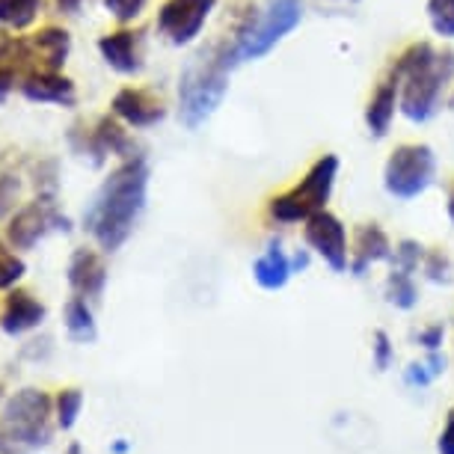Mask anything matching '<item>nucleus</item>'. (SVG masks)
<instances>
[{"mask_svg":"<svg viewBox=\"0 0 454 454\" xmlns=\"http://www.w3.org/2000/svg\"><path fill=\"white\" fill-rule=\"evenodd\" d=\"M54 401L42 389H21L10 398V404L0 419V451L21 454L42 449L51 442L54 427H51Z\"/></svg>","mask_w":454,"mask_h":454,"instance_id":"obj_5","label":"nucleus"},{"mask_svg":"<svg viewBox=\"0 0 454 454\" xmlns=\"http://www.w3.org/2000/svg\"><path fill=\"white\" fill-rule=\"evenodd\" d=\"M300 21H303V0H270L268 10H262L255 27L238 48V59L247 63V59H262L270 54Z\"/></svg>","mask_w":454,"mask_h":454,"instance_id":"obj_7","label":"nucleus"},{"mask_svg":"<svg viewBox=\"0 0 454 454\" xmlns=\"http://www.w3.org/2000/svg\"><path fill=\"white\" fill-rule=\"evenodd\" d=\"M45 321V303L33 297V291L27 288H15L10 291L4 303V312H0V330L6 336H21V333L36 330L39 324Z\"/></svg>","mask_w":454,"mask_h":454,"instance_id":"obj_19","label":"nucleus"},{"mask_svg":"<svg viewBox=\"0 0 454 454\" xmlns=\"http://www.w3.org/2000/svg\"><path fill=\"white\" fill-rule=\"evenodd\" d=\"M372 341H374V345H372L374 368H377V372H387V368L395 363V345H392V339H389L387 330H377Z\"/></svg>","mask_w":454,"mask_h":454,"instance_id":"obj_30","label":"nucleus"},{"mask_svg":"<svg viewBox=\"0 0 454 454\" xmlns=\"http://www.w3.org/2000/svg\"><path fill=\"white\" fill-rule=\"evenodd\" d=\"M101 59L116 74H137L143 68V33L131 27H119L98 39Z\"/></svg>","mask_w":454,"mask_h":454,"instance_id":"obj_13","label":"nucleus"},{"mask_svg":"<svg viewBox=\"0 0 454 454\" xmlns=\"http://www.w3.org/2000/svg\"><path fill=\"white\" fill-rule=\"evenodd\" d=\"M449 105H451V110H454V92H451V98H449Z\"/></svg>","mask_w":454,"mask_h":454,"instance_id":"obj_42","label":"nucleus"},{"mask_svg":"<svg viewBox=\"0 0 454 454\" xmlns=\"http://www.w3.org/2000/svg\"><path fill=\"white\" fill-rule=\"evenodd\" d=\"M30 72H39L30 39H0V105L10 98L15 87H21Z\"/></svg>","mask_w":454,"mask_h":454,"instance_id":"obj_14","label":"nucleus"},{"mask_svg":"<svg viewBox=\"0 0 454 454\" xmlns=\"http://www.w3.org/2000/svg\"><path fill=\"white\" fill-rule=\"evenodd\" d=\"M42 12V0H0V24L10 30H27Z\"/></svg>","mask_w":454,"mask_h":454,"instance_id":"obj_24","label":"nucleus"},{"mask_svg":"<svg viewBox=\"0 0 454 454\" xmlns=\"http://www.w3.org/2000/svg\"><path fill=\"white\" fill-rule=\"evenodd\" d=\"M68 286L78 297H87V300H98L105 294V286H107V264L105 259L96 253V250H81L72 253L68 259Z\"/></svg>","mask_w":454,"mask_h":454,"instance_id":"obj_16","label":"nucleus"},{"mask_svg":"<svg viewBox=\"0 0 454 454\" xmlns=\"http://www.w3.org/2000/svg\"><path fill=\"white\" fill-rule=\"evenodd\" d=\"M431 30L440 39H454V0H427L425 4Z\"/></svg>","mask_w":454,"mask_h":454,"instance_id":"obj_27","label":"nucleus"},{"mask_svg":"<svg viewBox=\"0 0 454 454\" xmlns=\"http://www.w3.org/2000/svg\"><path fill=\"white\" fill-rule=\"evenodd\" d=\"M63 321H66V333L72 341L78 345H92L98 336L96 330V318H92V309L87 303V297H78L74 294L72 300L66 303V312H63Z\"/></svg>","mask_w":454,"mask_h":454,"instance_id":"obj_22","label":"nucleus"},{"mask_svg":"<svg viewBox=\"0 0 454 454\" xmlns=\"http://www.w3.org/2000/svg\"><path fill=\"white\" fill-rule=\"evenodd\" d=\"M128 449H131V442H128V440H116L114 445H110V454H128Z\"/></svg>","mask_w":454,"mask_h":454,"instance_id":"obj_39","label":"nucleus"},{"mask_svg":"<svg viewBox=\"0 0 454 454\" xmlns=\"http://www.w3.org/2000/svg\"><path fill=\"white\" fill-rule=\"evenodd\" d=\"M339 158L336 155H321L312 160V167L306 169L303 178L297 184H291L288 191L273 193L268 200V220L279 223V226H294V223H306L312 214L327 208L333 187L339 178Z\"/></svg>","mask_w":454,"mask_h":454,"instance_id":"obj_4","label":"nucleus"},{"mask_svg":"<svg viewBox=\"0 0 454 454\" xmlns=\"http://www.w3.org/2000/svg\"><path fill=\"white\" fill-rule=\"evenodd\" d=\"M436 451L440 454H454V407L449 413V422H445L440 440H436Z\"/></svg>","mask_w":454,"mask_h":454,"instance_id":"obj_35","label":"nucleus"},{"mask_svg":"<svg viewBox=\"0 0 454 454\" xmlns=\"http://www.w3.org/2000/svg\"><path fill=\"white\" fill-rule=\"evenodd\" d=\"M24 273H27V264H24L21 255H15L10 247L0 241V291L12 288Z\"/></svg>","mask_w":454,"mask_h":454,"instance_id":"obj_28","label":"nucleus"},{"mask_svg":"<svg viewBox=\"0 0 454 454\" xmlns=\"http://www.w3.org/2000/svg\"><path fill=\"white\" fill-rule=\"evenodd\" d=\"M110 114H114L119 122H125L128 128H152V125L164 122L167 105H164V98L155 96L152 90L125 87L110 101Z\"/></svg>","mask_w":454,"mask_h":454,"instance_id":"obj_12","label":"nucleus"},{"mask_svg":"<svg viewBox=\"0 0 454 454\" xmlns=\"http://www.w3.org/2000/svg\"><path fill=\"white\" fill-rule=\"evenodd\" d=\"M436 178V155L427 143H401L383 167V187L392 200L410 202L422 196Z\"/></svg>","mask_w":454,"mask_h":454,"instance_id":"obj_6","label":"nucleus"},{"mask_svg":"<svg viewBox=\"0 0 454 454\" xmlns=\"http://www.w3.org/2000/svg\"><path fill=\"white\" fill-rule=\"evenodd\" d=\"M303 241L315 255H321V259L330 264V270L345 273L350 268L348 229L333 211L324 208L303 223Z\"/></svg>","mask_w":454,"mask_h":454,"instance_id":"obj_10","label":"nucleus"},{"mask_svg":"<svg viewBox=\"0 0 454 454\" xmlns=\"http://www.w3.org/2000/svg\"><path fill=\"white\" fill-rule=\"evenodd\" d=\"M83 4H87V0H57V6H59V10L68 12V15H78Z\"/></svg>","mask_w":454,"mask_h":454,"instance_id":"obj_37","label":"nucleus"},{"mask_svg":"<svg viewBox=\"0 0 454 454\" xmlns=\"http://www.w3.org/2000/svg\"><path fill=\"white\" fill-rule=\"evenodd\" d=\"M21 182L10 173H0V220L10 217V211L19 205Z\"/></svg>","mask_w":454,"mask_h":454,"instance_id":"obj_32","label":"nucleus"},{"mask_svg":"<svg viewBox=\"0 0 454 454\" xmlns=\"http://www.w3.org/2000/svg\"><path fill=\"white\" fill-rule=\"evenodd\" d=\"M425 365H427V372L434 374V380H436V377H440V374H445V356L440 354V350H427Z\"/></svg>","mask_w":454,"mask_h":454,"instance_id":"obj_36","label":"nucleus"},{"mask_svg":"<svg viewBox=\"0 0 454 454\" xmlns=\"http://www.w3.org/2000/svg\"><path fill=\"white\" fill-rule=\"evenodd\" d=\"M72 143H74V149H78L81 155H92L96 167L105 164L107 155H114V158L137 155L131 137H128L125 128L119 125L116 116H101L96 122V128H87V131H78V128H74Z\"/></svg>","mask_w":454,"mask_h":454,"instance_id":"obj_11","label":"nucleus"},{"mask_svg":"<svg viewBox=\"0 0 454 454\" xmlns=\"http://www.w3.org/2000/svg\"><path fill=\"white\" fill-rule=\"evenodd\" d=\"M422 273L434 282V286H449V282L454 279L451 255L445 253L442 247H434V250H427L425 259H422Z\"/></svg>","mask_w":454,"mask_h":454,"instance_id":"obj_26","label":"nucleus"},{"mask_svg":"<svg viewBox=\"0 0 454 454\" xmlns=\"http://www.w3.org/2000/svg\"><path fill=\"white\" fill-rule=\"evenodd\" d=\"M398 107H401V87H398V81L392 78V74H387V78L377 83L374 92L365 101L363 122L368 128V134H372V137H387L392 122H395Z\"/></svg>","mask_w":454,"mask_h":454,"instance_id":"obj_18","label":"nucleus"},{"mask_svg":"<svg viewBox=\"0 0 454 454\" xmlns=\"http://www.w3.org/2000/svg\"><path fill=\"white\" fill-rule=\"evenodd\" d=\"M54 407H57V425L63 427V431H72L81 416V410H83V392L78 387L59 389Z\"/></svg>","mask_w":454,"mask_h":454,"instance_id":"obj_25","label":"nucleus"},{"mask_svg":"<svg viewBox=\"0 0 454 454\" xmlns=\"http://www.w3.org/2000/svg\"><path fill=\"white\" fill-rule=\"evenodd\" d=\"M66 454H83L81 442H72V445H68V449H66Z\"/></svg>","mask_w":454,"mask_h":454,"instance_id":"obj_40","label":"nucleus"},{"mask_svg":"<svg viewBox=\"0 0 454 454\" xmlns=\"http://www.w3.org/2000/svg\"><path fill=\"white\" fill-rule=\"evenodd\" d=\"M291 268H294V273L309 268V253L303 250V253H294V255H291Z\"/></svg>","mask_w":454,"mask_h":454,"instance_id":"obj_38","label":"nucleus"},{"mask_svg":"<svg viewBox=\"0 0 454 454\" xmlns=\"http://www.w3.org/2000/svg\"><path fill=\"white\" fill-rule=\"evenodd\" d=\"M291 273H294V268H291V255L282 250L279 241H270L268 250L253 262V279L259 282V288H264V291L286 288Z\"/></svg>","mask_w":454,"mask_h":454,"instance_id":"obj_21","label":"nucleus"},{"mask_svg":"<svg viewBox=\"0 0 454 454\" xmlns=\"http://www.w3.org/2000/svg\"><path fill=\"white\" fill-rule=\"evenodd\" d=\"M149 0H105V10L114 15L119 24H131L143 15Z\"/></svg>","mask_w":454,"mask_h":454,"instance_id":"obj_31","label":"nucleus"},{"mask_svg":"<svg viewBox=\"0 0 454 454\" xmlns=\"http://www.w3.org/2000/svg\"><path fill=\"white\" fill-rule=\"evenodd\" d=\"M217 0H164L158 10V33L169 45L182 48L196 42Z\"/></svg>","mask_w":454,"mask_h":454,"instance_id":"obj_9","label":"nucleus"},{"mask_svg":"<svg viewBox=\"0 0 454 454\" xmlns=\"http://www.w3.org/2000/svg\"><path fill=\"white\" fill-rule=\"evenodd\" d=\"M404 380L410 383V387H419V389H425L427 383L434 380V374L427 372V365L425 363H413L407 368V374H404Z\"/></svg>","mask_w":454,"mask_h":454,"instance_id":"obj_34","label":"nucleus"},{"mask_svg":"<svg viewBox=\"0 0 454 454\" xmlns=\"http://www.w3.org/2000/svg\"><path fill=\"white\" fill-rule=\"evenodd\" d=\"M0 395H4V383H0Z\"/></svg>","mask_w":454,"mask_h":454,"instance_id":"obj_43","label":"nucleus"},{"mask_svg":"<svg viewBox=\"0 0 454 454\" xmlns=\"http://www.w3.org/2000/svg\"><path fill=\"white\" fill-rule=\"evenodd\" d=\"M387 300L395 306V309H404V312L413 309L419 303V288H416L413 273L392 268V273L387 277Z\"/></svg>","mask_w":454,"mask_h":454,"instance_id":"obj_23","label":"nucleus"},{"mask_svg":"<svg viewBox=\"0 0 454 454\" xmlns=\"http://www.w3.org/2000/svg\"><path fill=\"white\" fill-rule=\"evenodd\" d=\"M419 345H422L425 350H440L442 348V339H445V327L442 324H431V327L419 330Z\"/></svg>","mask_w":454,"mask_h":454,"instance_id":"obj_33","label":"nucleus"},{"mask_svg":"<svg viewBox=\"0 0 454 454\" xmlns=\"http://www.w3.org/2000/svg\"><path fill=\"white\" fill-rule=\"evenodd\" d=\"M145 196H149V160L143 155L122 158V164L105 178L87 211V229L101 250H122L145 211Z\"/></svg>","mask_w":454,"mask_h":454,"instance_id":"obj_1","label":"nucleus"},{"mask_svg":"<svg viewBox=\"0 0 454 454\" xmlns=\"http://www.w3.org/2000/svg\"><path fill=\"white\" fill-rule=\"evenodd\" d=\"M425 247L413 241V238H404V241L395 244V253H392V262H395V268L407 270V273H416L422 268V259H425Z\"/></svg>","mask_w":454,"mask_h":454,"instance_id":"obj_29","label":"nucleus"},{"mask_svg":"<svg viewBox=\"0 0 454 454\" xmlns=\"http://www.w3.org/2000/svg\"><path fill=\"white\" fill-rule=\"evenodd\" d=\"M235 68L226 42H214L202 48L193 59H187L178 78V116L184 128L196 131L217 114L229 92V72Z\"/></svg>","mask_w":454,"mask_h":454,"instance_id":"obj_3","label":"nucleus"},{"mask_svg":"<svg viewBox=\"0 0 454 454\" xmlns=\"http://www.w3.org/2000/svg\"><path fill=\"white\" fill-rule=\"evenodd\" d=\"M392 247L389 235L383 232L377 223H359L354 232V244H350V273L354 277H363V273L377 262H392Z\"/></svg>","mask_w":454,"mask_h":454,"instance_id":"obj_15","label":"nucleus"},{"mask_svg":"<svg viewBox=\"0 0 454 454\" xmlns=\"http://www.w3.org/2000/svg\"><path fill=\"white\" fill-rule=\"evenodd\" d=\"M33 57L39 72H63L68 54H72V36L63 27H42L30 36Z\"/></svg>","mask_w":454,"mask_h":454,"instance_id":"obj_20","label":"nucleus"},{"mask_svg":"<svg viewBox=\"0 0 454 454\" xmlns=\"http://www.w3.org/2000/svg\"><path fill=\"white\" fill-rule=\"evenodd\" d=\"M54 229L68 232L72 220L57 208V193H39L36 200L24 205L21 211H15L6 235H10V244L15 250H33V247L48 232H54Z\"/></svg>","mask_w":454,"mask_h":454,"instance_id":"obj_8","label":"nucleus"},{"mask_svg":"<svg viewBox=\"0 0 454 454\" xmlns=\"http://www.w3.org/2000/svg\"><path fill=\"white\" fill-rule=\"evenodd\" d=\"M401 87V114L413 125L436 116L445 90L454 81V51L434 48L431 42H413L392 59L389 72Z\"/></svg>","mask_w":454,"mask_h":454,"instance_id":"obj_2","label":"nucleus"},{"mask_svg":"<svg viewBox=\"0 0 454 454\" xmlns=\"http://www.w3.org/2000/svg\"><path fill=\"white\" fill-rule=\"evenodd\" d=\"M21 96L36 105H57V107H72L78 101V90L74 81L66 78L63 72H30L21 81Z\"/></svg>","mask_w":454,"mask_h":454,"instance_id":"obj_17","label":"nucleus"},{"mask_svg":"<svg viewBox=\"0 0 454 454\" xmlns=\"http://www.w3.org/2000/svg\"><path fill=\"white\" fill-rule=\"evenodd\" d=\"M449 217L454 223V187H451V193H449Z\"/></svg>","mask_w":454,"mask_h":454,"instance_id":"obj_41","label":"nucleus"}]
</instances>
